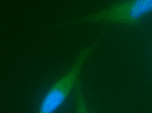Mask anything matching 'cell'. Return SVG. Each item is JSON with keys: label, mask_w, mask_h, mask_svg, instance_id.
<instances>
[{"label": "cell", "mask_w": 152, "mask_h": 113, "mask_svg": "<svg viewBox=\"0 0 152 113\" xmlns=\"http://www.w3.org/2000/svg\"><path fill=\"white\" fill-rule=\"evenodd\" d=\"M152 12V0L118 1L97 12L72 20L69 23L111 22L138 26L142 17Z\"/></svg>", "instance_id": "cell-1"}, {"label": "cell", "mask_w": 152, "mask_h": 113, "mask_svg": "<svg viewBox=\"0 0 152 113\" xmlns=\"http://www.w3.org/2000/svg\"><path fill=\"white\" fill-rule=\"evenodd\" d=\"M97 45V43H93L81 50L72 69L56 81L47 91L40 103L37 113H54L64 103L69 93L79 79L80 71L86 58Z\"/></svg>", "instance_id": "cell-2"}, {"label": "cell", "mask_w": 152, "mask_h": 113, "mask_svg": "<svg viewBox=\"0 0 152 113\" xmlns=\"http://www.w3.org/2000/svg\"><path fill=\"white\" fill-rule=\"evenodd\" d=\"M75 96L76 113H89L82 92V87L80 79L77 81L75 86Z\"/></svg>", "instance_id": "cell-3"}]
</instances>
